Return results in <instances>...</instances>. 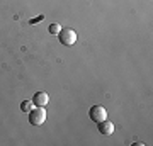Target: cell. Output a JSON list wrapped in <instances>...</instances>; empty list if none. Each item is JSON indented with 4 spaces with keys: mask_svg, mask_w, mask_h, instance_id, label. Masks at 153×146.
Instances as JSON below:
<instances>
[{
    "mask_svg": "<svg viewBox=\"0 0 153 146\" xmlns=\"http://www.w3.org/2000/svg\"><path fill=\"white\" fill-rule=\"evenodd\" d=\"M58 38H60V43L63 46H73L76 43V33L70 27H61Z\"/></svg>",
    "mask_w": 153,
    "mask_h": 146,
    "instance_id": "obj_1",
    "label": "cell"
},
{
    "mask_svg": "<svg viewBox=\"0 0 153 146\" xmlns=\"http://www.w3.org/2000/svg\"><path fill=\"white\" fill-rule=\"evenodd\" d=\"M46 121V109L38 107L34 110H29V122L33 126H41Z\"/></svg>",
    "mask_w": 153,
    "mask_h": 146,
    "instance_id": "obj_2",
    "label": "cell"
},
{
    "mask_svg": "<svg viewBox=\"0 0 153 146\" xmlns=\"http://www.w3.org/2000/svg\"><path fill=\"white\" fill-rule=\"evenodd\" d=\"M88 116H90V119H92L94 122H100V121L107 119V110H105L102 105H94V107L90 109Z\"/></svg>",
    "mask_w": 153,
    "mask_h": 146,
    "instance_id": "obj_3",
    "label": "cell"
},
{
    "mask_svg": "<svg viewBox=\"0 0 153 146\" xmlns=\"http://www.w3.org/2000/svg\"><path fill=\"white\" fill-rule=\"evenodd\" d=\"M97 124H99V133L102 136H111L114 133V124L111 121L104 119V121H100V122H97Z\"/></svg>",
    "mask_w": 153,
    "mask_h": 146,
    "instance_id": "obj_4",
    "label": "cell"
},
{
    "mask_svg": "<svg viewBox=\"0 0 153 146\" xmlns=\"http://www.w3.org/2000/svg\"><path fill=\"white\" fill-rule=\"evenodd\" d=\"M49 102V95L46 92H38V93H34V97H33V104L36 105V107H44L46 104Z\"/></svg>",
    "mask_w": 153,
    "mask_h": 146,
    "instance_id": "obj_5",
    "label": "cell"
},
{
    "mask_svg": "<svg viewBox=\"0 0 153 146\" xmlns=\"http://www.w3.org/2000/svg\"><path fill=\"white\" fill-rule=\"evenodd\" d=\"M33 109V100H24V102L21 104V110L22 112H29Z\"/></svg>",
    "mask_w": 153,
    "mask_h": 146,
    "instance_id": "obj_6",
    "label": "cell"
},
{
    "mask_svg": "<svg viewBox=\"0 0 153 146\" xmlns=\"http://www.w3.org/2000/svg\"><path fill=\"white\" fill-rule=\"evenodd\" d=\"M60 31H61L60 24H51V26H49V33L51 34H60Z\"/></svg>",
    "mask_w": 153,
    "mask_h": 146,
    "instance_id": "obj_7",
    "label": "cell"
}]
</instances>
